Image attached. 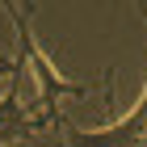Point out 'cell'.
Instances as JSON below:
<instances>
[{"instance_id": "cell-2", "label": "cell", "mask_w": 147, "mask_h": 147, "mask_svg": "<svg viewBox=\"0 0 147 147\" xmlns=\"http://www.w3.org/2000/svg\"><path fill=\"white\" fill-rule=\"evenodd\" d=\"M139 13L147 21V9H139ZM59 130H63V147H143V139H147V88H143L135 109L122 122L105 126V130H76L71 122H59Z\"/></svg>"}, {"instance_id": "cell-1", "label": "cell", "mask_w": 147, "mask_h": 147, "mask_svg": "<svg viewBox=\"0 0 147 147\" xmlns=\"http://www.w3.org/2000/svg\"><path fill=\"white\" fill-rule=\"evenodd\" d=\"M9 17H13V30H17V42H21L17 63H21L25 71H34V80H38V105H42V113L51 118V126H59L63 122V118H59V105L67 101V97H84L88 84L59 76V67L42 55V46H38V38H34V25H30L34 9H13L9 4Z\"/></svg>"}, {"instance_id": "cell-4", "label": "cell", "mask_w": 147, "mask_h": 147, "mask_svg": "<svg viewBox=\"0 0 147 147\" xmlns=\"http://www.w3.org/2000/svg\"><path fill=\"white\" fill-rule=\"evenodd\" d=\"M143 147H147V139H143Z\"/></svg>"}, {"instance_id": "cell-3", "label": "cell", "mask_w": 147, "mask_h": 147, "mask_svg": "<svg viewBox=\"0 0 147 147\" xmlns=\"http://www.w3.org/2000/svg\"><path fill=\"white\" fill-rule=\"evenodd\" d=\"M21 71L25 67L17 63L9 88L0 92V147L21 143V139L38 135V130H51V118H42V113H34L30 105H25V97H21Z\"/></svg>"}]
</instances>
